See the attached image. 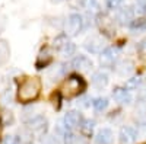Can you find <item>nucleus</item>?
<instances>
[{
  "label": "nucleus",
  "instance_id": "1",
  "mask_svg": "<svg viewBox=\"0 0 146 144\" xmlns=\"http://www.w3.org/2000/svg\"><path fill=\"white\" fill-rule=\"evenodd\" d=\"M41 80L38 77H27L18 89V98L21 102H31L40 95Z\"/></svg>",
  "mask_w": 146,
  "mask_h": 144
},
{
  "label": "nucleus",
  "instance_id": "2",
  "mask_svg": "<svg viewBox=\"0 0 146 144\" xmlns=\"http://www.w3.org/2000/svg\"><path fill=\"white\" fill-rule=\"evenodd\" d=\"M85 89V82L79 76H72L69 77L62 87V93L64 98H73V96L79 95Z\"/></svg>",
  "mask_w": 146,
  "mask_h": 144
},
{
  "label": "nucleus",
  "instance_id": "3",
  "mask_svg": "<svg viewBox=\"0 0 146 144\" xmlns=\"http://www.w3.org/2000/svg\"><path fill=\"white\" fill-rule=\"evenodd\" d=\"M85 48L91 54H101L105 50V39L100 35H92L85 41Z\"/></svg>",
  "mask_w": 146,
  "mask_h": 144
},
{
  "label": "nucleus",
  "instance_id": "4",
  "mask_svg": "<svg viewBox=\"0 0 146 144\" xmlns=\"http://www.w3.org/2000/svg\"><path fill=\"white\" fill-rule=\"evenodd\" d=\"M83 28V19L79 13H72L69 15L66 20V32L69 35H78Z\"/></svg>",
  "mask_w": 146,
  "mask_h": 144
},
{
  "label": "nucleus",
  "instance_id": "5",
  "mask_svg": "<svg viewBox=\"0 0 146 144\" xmlns=\"http://www.w3.org/2000/svg\"><path fill=\"white\" fill-rule=\"evenodd\" d=\"M28 125H29V130L32 131L34 134H44L45 131H47V119L42 116V115H35L32 116L29 121H28Z\"/></svg>",
  "mask_w": 146,
  "mask_h": 144
},
{
  "label": "nucleus",
  "instance_id": "6",
  "mask_svg": "<svg viewBox=\"0 0 146 144\" xmlns=\"http://www.w3.org/2000/svg\"><path fill=\"white\" fill-rule=\"evenodd\" d=\"M117 54H118V51L115 50V48H105V50L100 54L101 66L107 67V68H111L117 61Z\"/></svg>",
  "mask_w": 146,
  "mask_h": 144
},
{
  "label": "nucleus",
  "instance_id": "7",
  "mask_svg": "<svg viewBox=\"0 0 146 144\" xmlns=\"http://www.w3.org/2000/svg\"><path fill=\"white\" fill-rule=\"evenodd\" d=\"M63 124H64V128L66 130H72V128H76L82 124V116L79 112L76 111H69L66 115H64V119H63Z\"/></svg>",
  "mask_w": 146,
  "mask_h": 144
},
{
  "label": "nucleus",
  "instance_id": "8",
  "mask_svg": "<svg viewBox=\"0 0 146 144\" xmlns=\"http://www.w3.org/2000/svg\"><path fill=\"white\" fill-rule=\"evenodd\" d=\"M137 138V131L131 127H123L120 130V141L121 144H133Z\"/></svg>",
  "mask_w": 146,
  "mask_h": 144
},
{
  "label": "nucleus",
  "instance_id": "9",
  "mask_svg": "<svg viewBox=\"0 0 146 144\" xmlns=\"http://www.w3.org/2000/svg\"><path fill=\"white\" fill-rule=\"evenodd\" d=\"M51 60H53V50H51V48H48V47H45V48H42V50L40 51L38 57H36L35 66H36V68H42L47 64H50Z\"/></svg>",
  "mask_w": 146,
  "mask_h": 144
},
{
  "label": "nucleus",
  "instance_id": "10",
  "mask_svg": "<svg viewBox=\"0 0 146 144\" xmlns=\"http://www.w3.org/2000/svg\"><path fill=\"white\" fill-rule=\"evenodd\" d=\"M113 98L115 102H118L121 105H129L131 102V95L126 87H115L113 90Z\"/></svg>",
  "mask_w": 146,
  "mask_h": 144
},
{
  "label": "nucleus",
  "instance_id": "11",
  "mask_svg": "<svg viewBox=\"0 0 146 144\" xmlns=\"http://www.w3.org/2000/svg\"><path fill=\"white\" fill-rule=\"evenodd\" d=\"M133 15H135V10L131 7H121L118 12H117V22L121 23V25H126V23H131L133 22Z\"/></svg>",
  "mask_w": 146,
  "mask_h": 144
},
{
  "label": "nucleus",
  "instance_id": "12",
  "mask_svg": "<svg viewBox=\"0 0 146 144\" xmlns=\"http://www.w3.org/2000/svg\"><path fill=\"white\" fill-rule=\"evenodd\" d=\"M114 141V134L110 128H101L95 135L96 144H111Z\"/></svg>",
  "mask_w": 146,
  "mask_h": 144
},
{
  "label": "nucleus",
  "instance_id": "13",
  "mask_svg": "<svg viewBox=\"0 0 146 144\" xmlns=\"http://www.w3.org/2000/svg\"><path fill=\"white\" fill-rule=\"evenodd\" d=\"M72 66L79 71H89L92 68V61L86 55H78L75 60L72 61Z\"/></svg>",
  "mask_w": 146,
  "mask_h": 144
},
{
  "label": "nucleus",
  "instance_id": "14",
  "mask_svg": "<svg viewBox=\"0 0 146 144\" xmlns=\"http://www.w3.org/2000/svg\"><path fill=\"white\" fill-rule=\"evenodd\" d=\"M115 71L121 77H129L133 71H135V66H133V63L129 61V60H123V61H120L115 66Z\"/></svg>",
  "mask_w": 146,
  "mask_h": 144
},
{
  "label": "nucleus",
  "instance_id": "15",
  "mask_svg": "<svg viewBox=\"0 0 146 144\" xmlns=\"http://www.w3.org/2000/svg\"><path fill=\"white\" fill-rule=\"evenodd\" d=\"M92 85L96 89H104L108 85V76L105 73H102V71H96L92 76Z\"/></svg>",
  "mask_w": 146,
  "mask_h": 144
},
{
  "label": "nucleus",
  "instance_id": "16",
  "mask_svg": "<svg viewBox=\"0 0 146 144\" xmlns=\"http://www.w3.org/2000/svg\"><path fill=\"white\" fill-rule=\"evenodd\" d=\"M10 58V47L7 41L0 39V66H5Z\"/></svg>",
  "mask_w": 146,
  "mask_h": 144
},
{
  "label": "nucleus",
  "instance_id": "17",
  "mask_svg": "<svg viewBox=\"0 0 146 144\" xmlns=\"http://www.w3.org/2000/svg\"><path fill=\"white\" fill-rule=\"evenodd\" d=\"M58 51H60V54H62L63 57H70V55L75 54L76 47H75V44H73V42L66 41L63 45H60V47H58Z\"/></svg>",
  "mask_w": 146,
  "mask_h": 144
},
{
  "label": "nucleus",
  "instance_id": "18",
  "mask_svg": "<svg viewBox=\"0 0 146 144\" xmlns=\"http://www.w3.org/2000/svg\"><path fill=\"white\" fill-rule=\"evenodd\" d=\"M92 105L98 112H102L108 108V99L107 98H96V99L92 101Z\"/></svg>",
  "mask_w": 146,
  "mask_h": 144
},
{
  "label": "nucleus",
  "instance_id": "19",
  "mask_svg": "<svg viewBox=\"0 0 146 144\" xmlns=\"http://www.w3.org/2000/svg\"><path fill=\"white\" fill-rule=\"evenodd\" d=\"M80 128L86 135H91L94 128H95V121H92V119H85V121H82V124H80Z\"/></svg>",
  "mask_w": 146,
  "mask_h": 144
},
{
  "label": "nucleus",
  "instance_id": "20",
  "mask_svg": "<svg viewBox=\"0 0 146 144\" xmlns=\"http://www.w3.org/2000/svg\"><path fill=\"white\" fill-rule=\"evenodd\" d=\"M66 140L69 144H88V140L85 137L73 135V134H67V133H66Z\"/></svg>",
  "mask_w": 146,
  "mask_h": 144
},
{
  "label": "nucleus",
  "instance_id": "21",
  "mask_svg": "<svg viewBox=\"0 0 146 144\" xmlns=\"http://www.w3.org/2000/svg\"><path fill=\"white\" fill-rule=\"evenodd\" d=\"M142 83V79L140 77H131L126 82V89L127 90H133V89H137Z\"/></svg>",
  "mask_w": 146,
  "mask_h": 144
},
{
  "label": "nucleus",
  "instance_id": "22",
  "mask_svg": "<svg viewBox=\"0 0 146 144\" xmlns=\"http://www.w3.org/2000/svg\"><path fill=\"white\" fill-rule=\"evenodd\" d=\"M130 26L133 28V29H146V20H143V19H136V20H133L131 23H130Z\"/></svg>",
  "mask_w": 146,
  "mask_h": 144
},
{
  "label": "nucleus",
  "instance_id": "23",
  "mask_svg": "<svg viewBox=\"0 0 146 144\" xmlns=\"http://www.w3.org/2000/svg\"><path fill=\"white\" fill-rule=\"evenodd\" d=\"M136 12L139 15H143L146 12V0H137L136 3Z\"/></svg>",
  "mask_w": 146,
  "mask_h": 144
},
{
  "label": "nucleus",
  "instance_id": "24",
  "mask_svg": "<svg viewBox=\"0 0 146 144\" xmlns=\"http://www.w3.org/2000/svg\"><path fill=\"white\" fill-rule=\"evenodd\" d=\"M137 135H140L142 138H146V122H142L137 127Z\"/></svg>",
  "mask_w": 146,
  "mask_h": 144
},
{
  "label": "nucleus",
  "instance_id": "25",
  "mask_svg": "<svg viewBox=\"0 0 146 144\" xmlns=\"http://www.w3.org/2000/svg\"><path fill=\"white\" fill-rule=\"evenodd\" d=\"M6 23H7V18H6V15L0 13V34H2V32L5 31V28H6Z\"/></svg>",
  "mask_w": 146,
  "mask_h": 144
},
{
  "label": "nucleus",
  "instance_id": "26",
  "mask_svg": "<svg viewBox=\"0 0 146 144\" xmlns=\"http://www.w3.org/2000/svg\"><path fill=\"white\" fill-rule=\"evenodd\" d=\"M105 3H107V6H108L110 9H115V7H118V5L121 3V0H105Z\"/></svg>",
  "mask_w": 146,
  "mask_h": 144
},
{
  "label": "nucleus",
  "instance_id": "27",
  "mask_svg": "<svg viewBox=\"0 0 146 144\" xmlns=\"http://www.w3.org/2000/svg\"><path fill=\"white\" fill-rule=\"evenodd\" d=\"M78 106L80 108H88L89 106V98H82L78 101Z\"/></svg>",
  "mask_w": 146,
  "mask_h": 144
},
{
  "label": "nucleus",
  "instance_id": "28",
  "mask_svg": "<svg viewBox=\"0 0 146 144\" xmlns=\"http://www.w3.org/2000/svg\"><path fill=\"white\" fill-rule=\"evenodd\" d=\"M139 50H146V38H145L143 41H140V44H139Z\"/></svg>",
  "mask_w": 146,
  "mask_h": 144
},
{
  "label": "nucleus",
  "instance_id": "29",
  "mask_svg": "<svg viewBox=\"0 0 146 144\" xmlns=\"http://www.w3.org/2000/svg\"><path fill=\"white\" fill-rule=\"evenodd\" d=\"M6 144H16V140L13 137H7L6 138Z\"/></svg>",
  "mask_w": 146,
  "mask_h": 144
},
{
  "label": "nucleus",
  "instance_id": "30",
  "mask_svg": "<svg viewBox=\"0 0 146 144\" xmlns=\"http://www.w3.org/2000/svg\"><path fill=\"white\" fill-rule=\"evenodd\" d=\"M53 3H60V2H63V0H51Z\"/></svg>",
  "mask_w": 146,
  "mask_h": 144
},
{
  "label": "nucleus",
  "instance_id": "31",
  "mask_svg": "<svg viewBox=\"0 0 146 144\" xmlns=\"http://www.w3.org/2000/svg\"><path fill=\"white\" fill-rule=\"evenodd\" d=\"M0 80H2V76H0Z\"/></svg>",
  "mask_w": 146,
  "mask_h": 144
}]
</instances>
